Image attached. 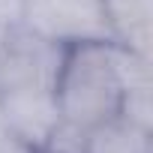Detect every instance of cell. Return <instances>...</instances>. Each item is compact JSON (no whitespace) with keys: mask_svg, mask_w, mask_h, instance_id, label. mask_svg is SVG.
<instances>
[{"mask_svg":"<svg viewBox=\"0 0 153 153\" xmlns=\"http://www.w3.org/2000/svg\"><path fill=\"white\" fill-rule=\"evenodd\" d=\"M0 153H36V150H30L21 138H15L12 132H6V135H0Z\"/></svg>","mask_w":153,"mask_h":153,"instance_id":"30bf717a","label":"cell"},{"mask_svg":"<svg viewBox=\"0 0 153 153\" xmlns=\"http://www.w3.org/2000/svg\"><path fill=\"white\" fill-rule=\"evenodd\" d=\"M117 114L126 117L129 123H135V126L153 132V84H135V87H126Z\"/></svg>","mask_w":153,"mask_h":153,"instance_id":"52a82bcc","label":"cell"},{"mask_svg":"<svg viewBox=\"0 0 153 153\" xmlns=\"http://www.w3.org/2000/svg\"><path fill=\"white\" fill-rule=\"evenodd\" d=\"M57 45L33 36L18 27L0 42V90L18 84H54V72L60 63Z\"/></svg>","mask_w":153,"mask_h":153,"instance_id":"277c9868","label":"cell"},{"mask_svg":"<svg viewBox=\"0 0 153 153\" xmlns=\"http://www.w3.org/2000/svg\"><path fill=\"white\" fill-rule=\"evenodd\" d=\"M21 27V0H0V42Z\"/></svg>","mask_w":153,"mask_h":153,"instance_id":"9c48e42d","label":"cell"},{"mask_svg":"<svg viewBox=\"0 0 153 153\" xmlns=\"http://www.w3.org/2000/svg\"><path fill=\"white\" fill-rule=\"evenodd\" d=\"M84 153H153V132L114 114L87 129Z\"/></svg>","mask_w":153,"mask_h":153,"instance_id":"8992f818","label":"cell"},{"mask_svg":"<svg viewBox=\"0 0 153 153\" xmlns=\"http://www.w3.org/2000/svg\"><path fill=\"white\" fill-rule=\"evenodd\" d=\"M36 153H45V150H36Z\"/></svg>","mask_w":153,"mask_h":153,"instance_id":"7c38bea8","label":"cell"},{"mask_svg":"<svg viewBox=\"0 0 153 153\" xmlns=\"http://www.w3.org/2000/svg\"><path fill=\"white\" fill-rule=\"evenodd\" d=\"M84 144H87V129L60 117V123L54 126L42 150L45 153H84Z\"/></svg>","mask_w":153,"mask_h":153,"instance_id":"ba28073f","label":"cell"},{"mask_svg":"<svg viewBox=\"0 0 153 153\" xmlns=\"http://www.w3.org/2000/svg\"><path fill=\"white\" fill-rule=\"evenodd\" d=\"M21 27L57 48L111 39L102 0H21Z\"/></svg>","mask_w":153,"mask_h":153,"instance_id":"7a4b0ae2","label":"cell"},{"mask_svg":"<svg viewBox=\"0 0 153 153\" xmlns=\"http://www.w3.org/2000/svg\"><path fill=\"white\" fill-rule=\"evenodd\" d=\"M126 87V48L114 39L75 42L60 51L51 90L63 120L90 129L114 117Z\"/></svg>","mask_w":153,"mask_h":153,"instance_id":"6da1fadb","label":"cell"},{"mask_svg":"<svg viewBox=\"0 0 153 153\" xmlns=\"http://www.w3.org/2000/svg\"><path fill=\"white\" fill-rule=\"evenodd\" d=\"M111 39L129 51L150 54L153 42V0H102Z\"/></svg>","mask_w":153,"mask_h":153,"instance_id":"5b68a950","label":"cell"},{"mask_svg":"<svg viewBox=\"0 0 153 153\" xmlns=\"http://www.w3.org/2000/svg\"><path fill=\"white\" fill-rule=\"evenodd\" d=\"M9 129H6V114H3V105H0V135H6Z\"/></svg>","mask_w":153,"mask_h":153,"instance_id":"8fae6325","label":"cell"},{"mask_svg":"<svg viewBox=\"0 0 153 153\" xmlns=\"http://www.w3.org/2000/svg\"><path fill=\"white\" fill-rule=\"evenodd\" d=\"M0 105L6 114V129L30 150H42L54 126L60 123V108L51 84H18L0 90Z\"/></svg>","mask_w":153,"mask_h":153,"instance_id":"3957f363","label":"cell"}]
</instances>
